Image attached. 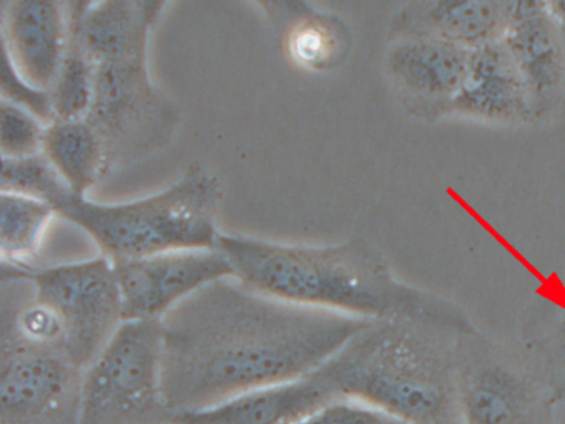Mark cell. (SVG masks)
Returning a JSON list of instances; mask_svg holds the SVG:
<instances>
[{"label":"cell","instance_id":"6da1fadb","mask_svg":"<svg viewBox=\"0 0 565 424\" xmlns=\"http://www.w3.org/2000/svg\"><path fill=\"white\" fill-rule=\"evenodd\" d=\"M372 324L267 297L234 277L214 282L161 320L168 407L193 413L309 377Z\"/></svg>","mask_w":565,"mask_h":424},{"label":"cell","instance_id":"7a4b0ae2","mask_svg":"<svg viewBox=\"0 0 565 424\" xmlns=\"http://www.w3.org/2000/svg\"><path fill=\"white\" fill-rule=\"evenodd\" d=\"M216 247L234 278L287 304L370 321H403L439 335L478 333L459 305L396 277L382 252L363 239L300 245L221 232Z\"/></svg>","mask_w":565,"mask_h":424},{"label":"cell","instance_id":"3957f363","mask_svg":"<svg viewBox=\"0 0 565 424\" xmlns=\"http://www.w3.org/2000/svg\"><path fill=\"white\" fill-rule=\"evenodd\" d=\"M431 333L403 321H373L316 374L337 398L363 401L409 424L448 423L452 413L459 416V380Z\"/></svg>","mask_w":565,"mask_h":424},{"label":"cell","instance_id":"277c9868","mask_svg":"<svg viewBox=\"0 0 565 424\" xmlns=\"http://www.w3.org/2000/svg\"><path fill=\"white\" fill-rule=\"evenodd\" d=\"M223 201L224 186L216 172L193 162L177 182L145 198L102 204L68 191L54 209L117 264L180 248L216 247Z\"/></svg>","mask_w":565,"mask_h":424},{"label":"cell","instance_id":"5b68a950","mask_svg":"<svg viewBox=\"0 0 565 424\" xmlns=\"http://www.w3.org/2000/svg\"><path fill=\"white\" fill-rule=\"evenodd\" d=\"M148 52L131 50L94 62V102L85 119L104 141L110 172L163 151L183 121L177 99L151 76Z\"/></svg>","mask_w":565,"mask_h":424},{"label":"cell","instance_id":"8992f818","mask_svg":"<svg viewBox=\"0 0 565 424\" xmlns=\"http://www.w3.org/2000/svg\"><path fill=\"white\" fill-rule=\"evenodd\" d=\"M161 320L124 321L84 370L81 424H170Z\"/></svg>","mask_w":565,"mask_h":424},{"label":"cell","instance_id":"52a82bcc","mask_svg":"<svg viewBox=\"0 0 565 424\" xmlns=\"http://www.w3.org/2000/svg\"><path fill=\"white\" fill-rule=\"evenodd\" d=\"M18 271L31 282L35 298L51 307L62 321L65 357L87 370L125 321L114 262L98 255L88 261Z\"/></svg>","mask_w":565,"mask_h":424},{"label":"cell","instance_id":"ba28073f","mask_svg":"<svg viewBox=\"0 0 565 424\" xmlns=\"http://www.w3.org/2000/svg\"><path fill=\"white\" fill-rule=\"evenodd\" d=\"M0 424H81L84 370L0 327Z\"/></svg>","mask_w":565,"mask_h":424},{"label":"cell","instance_id":"9c48e42d","mask_svg":"<svg viewBox=\"0 0 565 424\" xmlns=\"http://www.w3.org/2000/svg\"><path fill=\"white\" fill-rule=\"evenodd\" d=\"M114 265L125 321L163 320L201 288L233 277L230 262L217 247L180 248Z\"/></svg>","mask_w":565,"mask_h":424},{"label":"cell","instance_id":"30bf717a","mask_svg":"<svg viewBox=\"0 0 565 424\" xmlns=\"http://www.w3.org/2000/svg\"><path fill=\"white\" fill-rule=\"evenodd\" d=\"M469 50L426 39L388 42L385 76L396 102L413 118H451L452 102L468 68Z\"/></svg>","mask_w":565,"mask_h":424},{"label":"cell","instance_id":"8fae6325","mask_svg":"<svg viewBox=\"0 0 565 424\" xmlns=\"http://www.w3.org/2000/svg\"><path fill=\"white\" fill-rule=\"evenodd\" d=\"M2 56L34 88L51 93L71 39L68 2H0Z\"/></svg>","mask_w":565,"mask_h":424},{"label":"cell","instance_id":"7c38bea8","mask_svg":"<svg viewBox=\"0 0 565 424\" xmlns=\"http://www.w3.org/2000/svg\"><path fill=\"white\" fill-rule=\"evenodd\" d=\"M501 40L541 119L565 88V36L548 13L547 0H505Z\"/></svg>","mask_w":565,"mask_h":424},{"label":"cell","instance_id":"4fadbf2b","mask_svg":"<svg viewBox=\"0 0 565 424\" xmlns=\"http://www.w3.org/2000/svg\"><path fill=\"white\" fill-rule=\"evenodd\" d=\"M451 118L502 126L537 121L531 93L501 39L469 50L468 68L452 102Z\"/></svg>","mask_w":565,"mask_h":424},{"label":"cell","instance_id":"5bb4252c","mask_svg":"<svg viewBox=\"0 0 565 424\" xmlns=\"http://www.w3.org/2000/svg\"><path fill=\"white\" fill-rule=\"evenodd\" d=\"M273 29L284 56L303 72L327 73L340 68L352 52L349 23L335 12L310 2L257 3Z\"/></svg>","mask_w":565,"mask_h":424},{"label":"cell","instance_id":"9a60e30c","mask_svg":"<svg viewBox=\"0 0 565 424\" xmlns=\"http://www.w3.org/2000/svg\"><path fill=\"white\" fill-rule=\"evenodd\" d=\"M504 33V2L499 0H413L390 20L388 42L426 39L472 50Z\"/></svg>","mask_w":565,"mask_h":424},{"label":"cell","instance_id":"2e32d148","mask_svg":"<svg viewBox=\"0 0 565 424\" xmlns=\"http://www.w3.org/2000/svg\"><path fill=\"white\" fill-rule=\"evenodd\" d=\"M337 400L316 373L257 388L216 406L174 416V424H300Z\"/></svg>","mask_w":565,"mask_h":424},{"label":"cell","instance_id":"e0dca14e","mask_svg":"<svg viewBox=\"0 0 565 424\" xmlns=\"http://www.w3.org/2000/svg\"><path fill=\"white\" fill-rule=\"evenodd\" d=\"M529 404V384L504 364H479L459 380L461 424H522Z\"/></svg>","mask_w":565,"mask_h":424},{"label":"cell","instance_id":"ac0fdd59","mask_svg":"<svg viewBox=\"0 0 565 424\" xmlns=\"http://www.w3.org/2000/svg\"><path fill=\"white\" fill-rule=\"evenodd\" d=\"M42 155L81 198H88L90 189L110 174L104 141L85 118L55 119L47 125Z\"/></svg>","mask_w":565,"mask_h":424},{"label":"cell","instance_id":"d6986e66","mask_svg":"<svg viewBox=\"0 0 565 424\" xmlns=\"http://www.w3.org/2000/svg\"><path fill=\"white\" fill-rule=\"evenodd\" d=\"M57 211L29 195L0 194V254L2 265L31 268Z\"/></svg>","mask_w":565,"mask_h":424},{"label":"cell","instance_id":"ffe728a7","mask_svg":"<svg viewBox=\"0 0 565 424\" xmlns=\"http://www.w3.org/2000/svg\"><path fill=\"white\" fill-rule=\"evenodd\" d=\"M85 2H68L71 39L64 62L51 89L55 119H84L90 112L95 92V65L85 50L81 35V19Z\"/></svg>","mask_w":565,"mask_h":424},{"label":"cell","instance_id":"44dd1931","mask_svg":"<svg viewBox=\"0 0 565 424\" xmlns=\"http://www.w3.org/2000/svg\"><path fill=\"white\" fill-rule=\"evenodd\" d=\"M2 192L41 199L54 208L55 201L71 191L44 155L22 159H2Z\"/></svg>","mask_w":565,"mask_h":424},{"label":"cell","instance_id":"7402d4cb","mask_svg":"<svg viewBox=\"0 0 565 424\" xmlns=\"http://www.w3.org/2000/svg\"><path fill=\"white\" fill-rule=\"evenodd\" d=\"M47 123L34 113L0 102V152L2 159H22L41 155Z\"/></svg>","mask_w":565,"mask_h":424},{"label":"cell","instance_id":"603a6c76","mask_svg":"<svg viewBox=\"0 0 565 424\" xmlns=\"http://www.w3.org/2000/svg\"><path fill=\"white\" fill-rule=\"evenodd\" d=\"M300 424H409L408 421L350 398H337Z\"/></svg>","mask_w":565,"mask_h":424},{"label":"cell","instance_id":"cb8c5ba5","mask_svg":"<svg viewBox=\"0 0 565 424\" xmlns=\"http://www.w3.org/2000/svg\"><path fill=\"white\" fill-rule=\"evenodd\" d=\"M2 102L21 106L28 112L34 113L42 121L51 125L54 121L52 112L51 93L42 92L29 85L25 80L15 73L11 63L2 56Z\"/></svg>","mask_w":565,"mask_h":424},{"label":"cell","instance_id":"d4e9b609","mask_svg":"<svg viewBox=\"0 0 565 424\" xmlns=\"http://www.w3.org/2000/svg\"><path fill=\"white\" fill-rule=\"evenodd\" d=\"M547 9L555 25L558 26L562 35L565 36V0H551V2L547 0Z\"/></svg>","mask_w":565,"mask_h":424},{"label":"cell","instance_id":"484cf974","mask_svg":"<svg viewBox=\"0 0 565 424\" xmlns=\"http://www.w3.org/2000/svg\"><path fill=\"white\" fill-rule=\"evenodd\" d=\"M558 341H561L562 350H564L565 353V315L561 318V325H558Z\"/></svg>","mask_w":565,"mask_h":424},{"label":"cell","instance_id":"4316f807","mask_svg":"<svg viewBox=\"0 0 565 424\" xmlns=\"http://www.w3.org/2000/svg\"><path fill=\"white\" fill-rule=\"evenodd\" d=\"M170 424H174V423H170Z\"/></svg>","mask_w":565,"mask_h":424}]
</instances>
